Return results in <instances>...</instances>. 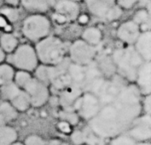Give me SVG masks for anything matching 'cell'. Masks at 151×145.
I'll return each instance as SVG.
<instances>
[{
    "label": "cell",
    "mask_w": 151,
    "mask_h": 145,
    "mask_svg": "<svg viewBox=\"0 0 151 145\" xmlns=\"http://www.w3.org/2000/svg\"><path fill=\"white\" fill-rule=\"evenodd\" d=\"M141 33L139 26L130 20V21L123 22L117 29V37L123 43L126 44H134L138 36Z\"/></svg>",
    "instance_id": "cell-15"
},
{
    "label": "cell",
    "mask_w": 151,
    "mask_h": 145,
    "mask_svg": "<svg viewBox=\"0 0 151 145\" xmlns=\"http://www.w3.org/2000/svg\"><path fill=\"white\" fill-rule=\"evenodd\" d=\"M32 79L31 74L26 71H18L14 75V83L19 86L20 88H23L25 85Z\"/></svg>",
    "instance_id": "cell-32"
},
{
    "label": "cell",
    "mask_w": 151,
    "mask_h": 145,
    "mask_svg": "<svg viewBox=\"0 0 151 145\" xmlns=\"http://www.w3.org/2000/svg\"><path fill=\"white\" fill-rule=\"evenodd\" d=\"M20 90L21 88L14 82H10L0 86V95H1L3 100L6 101H11L15 96L18 95Z\"/></svg>",
    "instance_id": "cell-25"
},
{
    "label": "cell",
    "mask_w": 151,
    "mask_h": 145,
    "mask_svg": "<svg viewBox=\"0 0 151 145\" xmlns=\"http://www.w3.org/2000/svg\"><path fill=\"white\" fill-rule=\"evenodd\" d=\"M24 145H46L45 141L38 135H29L25 140Z\"/></svg>",
    "instance_id": "cell-35"
},
{
    "label": "cell",
    "mask_w": 151,
    "mask_h": 145,
    "mask_svg": "<svg viewBox=\"0 0 151 145\" xmlns=\"http://www.w3.org/2000/svg\"><path fill=\"white\" fill-rule=\"evenodd\" d=\"M128 135L134 141L145 142L151 138V116L149 114L139 115L130 125Z\"/></svg>",
    "instance_id": "cell-11"
},
{
    "label": "cell",
    "mask_w": 151,
    "mask_h": 145,
    "mask_svg": "<svg viewBox=\"0 0 151 145\" xmlns=\"http://www.w3.org/2000/svg\"><path fill=\"white\" fill-rule=\"evenodd\" d=\"M143 110H144L145 114L151 113V95H145L144 100H143Z\"/></svg>",
    "instance_id": "cell-37"
},
{
    "label": "cell",
    "mask_w": 151,
    "mask_h": 145,
    "mask_svg": "<svg viewBox=\"0 0 151 145\" xmlns=\"http://www.w3.org/2000/svg\"><path fill=\"white\" fill-rule=\"evenodd\" d=\"M136 141H134L129 135H119L112 138L111 145H135Z\"/></svg>",
    "instance_id": "cell-33"
},
{
    "label": "cell",
    "mask_w": 151,
    "mask_h": 145,
    "mask_svg": "<svg viewBox=\"0 0 151 145\" xmlns=\"http://www.w3.org/2000/svg\"><path fill=\"white\" fill-rule=\"evenodd\" d=\"M78 20H79V22L81 23V24H87L89 21V18H88V16L85 14H82V15H79L78 16Z\"/></svg>",
    "instance_id": "cell-40"
},
{
    "label": "cell",
    "mask_w": 151,
    "mask_h": 145,
    "mask_svg": "<svg viewBox=\"0 0 151 145\" xmlns=\"http://www.w3.org/2000/svg\"><path fill=\"white\" fill-rule=\"evenodd\" d=\"M22 90H24L29 95L31 105L34 108H40L49 100L50 95L47 85L38 81L37 79L32 78Z\"/></svg>",
    "instance_id": "cell-10"
},
{
    "label": "cell",
    "mask_w": 151,
    "mask_h": 145,
    "mask_svg": "<svg viewBox=\"0 0 151 145\" xmlns=\"http://www.w3.org/2000/svg\"><path fill=\"white\" fill-rule=\"evenodd\" d=\"M81 95H82V88L75 83H71L68 88L62 91L59 98V103L65 110L74 111L73 104L79 96H81Z\"/></svg>",
    "instance_id": "cell-16"
},
{
    "label": "cell",
    "mask_w": 151,
    "mask_h": 145,
    "mask_svg": "<svg viewBox=\"0 0 151 145\" xmlns=\"http://www.w3.org/2000/svg\"><path fill=\"white\" fill-rule=\"evenodd\" d=\"M58 116H59L60 120L66 121V122H68L71 126L76 125L79 121V115L77 114L76 111L65 110V109H63L62 111H60L59 112Z\"/></svg>",
    "instance_id": "cell-31"
},
{
    "label": "cell",
    "mask_w": 151,
    "mask_h": 145,
    "mask_svg": "<svg viewBox=\"0 0 151 145\" xmlns=\"http://www.w3.org/2000/svg\"><path fill=\"white\" fill-rule=\"evenodd\" d=\"M137 88L143 95H150L151 93V63L143 62L138 68L136 73Z\"/></svg>",
    "instance_id": "cell-14"
},
{
    "label": "cell",
    "mask_w": 151,
    "mask_h": 145,
    "mask_svg": "<svg viewBox=\"0 0 151 145\" xmlns=\"http://www.w3.org/2000/svg\"><path fill=\"white\" fill-rule=\"evenodd\" d=\"M17 140V131L11 126L0 127V145H11Z\"/></svg>",
    "instance_id": "cell-23"
},
{
    "label": "cell",
    "mask_w": 151,
    "mask_h": 145,
    "mask_svg": "<svg viewBox=\"0 0 151 145\" xmlns=\"http://www.w3.org/2000/svg\"><path fill=\"white\" fill-rule=\"evenodd\" d=\"M11 145H24V144L21 143V142H14V143H12Z\"/></svg>",
    "instance_id": "cell-46"
},
{
    "label": "cell",
    "mask_w": 151,
    "mask_h": 145,
    "mask_svg": "<svg viewBox=\"0 0 151 145\" xmlns=\"http://www.w3.org/2000/svg\"><path fill=\"white\" fill-rule=\"evenodd\" d=\"M102 39V33L97 27H88L83 31L82 40L88 43L89 45L97 46L101 42Z\"/></svg>",
    "instance_id": "cell-22"
},
{
    "label": "cell",
    "mask_w": 151,
    "mask_h": 145,
    "mask_svg": "<svg viewBox=\"0 0 151 145\" xmlns=\"http://www.w3.org/2000/svg\"><path fill=\"white\" fill-rule=\"evenodd\" d=\"M56 0H20V3L27 11L34 13H44L53 8Z\"/></svg>",
    "instance_id": "cell-18"
},
{
    "label": "cell",
    "mask_w": 151,
    "mask_h": 145,
    "mask_svg": "<svg viewBox=\"0 0 151 145\" xmlns=\"http://www.w3.org/2000/svg\"><path fill=\"white\" fill-rule=\"evenodd\" d=\"M52 18L57 24H66L73 22L78 18L80 6L78 2L72 0H58L55 2Z\"/></svg>",
    "instance_id": "cell-7"
},
{
    "label": "cell",
    "mask_w": 151,
    "mask_h": 145,
    "mask_svg": "<svg viewBox=\"0 0 151 145\" xmlns=\"http://www.w3.org/2000/svg\"><path fill=\"white\" fill-rule=\"evenodd\" d=\"M83 145H84V144H83Z\"/></svg>",
    "instance_id": "cell-50"
},
{
    "label": "cell",
    "mask_w": 151,
    "mask_h": 145,
    "mask_svg": "<svg viewBox=\"0 0 151 145\" xmlns=\"http://www.w3.org/2000/svg\"><path fill=\"white\" fill-rule=\"evenodd\" d=\"M11 104L14 106V108L16 109L17 111H26L28 108L31 106V101H30V98L29 95H27V93L24 90H20L15 98L12 100Z\"/></svg>",
    "instance_id": "cell-20"
},
{
    "label": "cell",
    "mask_w": 151,
    "mask_h": 145,
    "mask_svg": "<svg viewBox=\"0 0 151 145\" xmlns=\"http://www.w3.org/2000/svg\"><path fill=\"white\" fill-rule=\"evenodd\" d=\"M139 90L135 86H124L111 103L102 105L88 127L101 138H113L130 127L141 112Z\"/></svg>",
    "instance_id": "cell-1"
},
{
    "label": "cell",
    "mask_w": 151,
    "mask_h": 145,
    "mask_svg": "<svg viewBox=\"0 0 151 145\" xmlns=\"http://www.w3.org/2000/svg\"><path fill=\"white\" fill-rule=\"evenodd\" d=\"M67 68L68 65H65L64 61L59 65L55 66L39 65L35 69V76L38 81L47 85V83H51V82L61 74L67 72Z\"/></svg>",
    "instance_id": "cell-12"
},
{
    "label": "cell",
    "mask_w": 151,
    "mask_h": 145,
    "mask_svg": "<svg viewBox=\"0 0 151 145\" xmlns=\"http://www.w3.org/2000/svg\"><path fill=\"white\" fill-rule=\"evenodd\" d=\"M116 4L121 9H130L138 2V0H115Z\"/></svg>",
    "instance_id": "cell-36"
},
{
    "label": "cell",
    "mask_w": 151,
    "mask_h": 145,
    "mask_svg": "<svg viewBox=\"0 0 151 145\" xmlns=\"http://www.w3.org/2000/svg\"><path fill=\"white\" fill-rule=\"evenodd\" d=\"M58 129L62 132V133H70L71 132V125L66 121L61 120L59 123L57 124Z\"/></svg>",
    "instance_id": "cell-38"
},
{
    "label": "cell",
    "mask_w": 151,
    "mask_h": 145,
    "mask_svg": "<svg viewBox=\"0 0 151 145\" xmlns=\"http://www.w3.org/2000/svg\"><path fill=\"white\" fill-rule=\"evenodd\" d=\"M123 86H124L123 83L116 80L104 81L100 90L98 91V93L96 95L99 101H100L101 106L113 101Z\"/></svg>",
    "instance_id": "cell-13"
},
{
    "label": "cell",
    "mask_w": 151,
    "mask_h": 145,
    "mask_svg": "<svg viewBox=\"0 0 151 145\" xmlns=\"http://www.w3.org/2000/svg\"><path fill=\"white\" fill-rule=\"evenodd\" d=\"M60 145H70V144H68L67 142H63V143H61Z\"/></svg>",
    "instance_id": "cell-47"
},
{
    "label": "cell",
    "mask_w": 151,
    "mask_h": 145,
    "mask_svg": "<svg viewBox=\"0 0 151 145\" xmlns=\"http://www.w3.org/2000/svg\"><path fill=\"white\" fill-rule=\"evenodd\" d=\"M112 59L118 69V72L130 82L135 81L138 68L144 62L136 50L132 47L116 50Z\"/></svg>",
    "instance_id": "cell-3"
},
{
    "label": "cell",
    "mask_w": 151,
    "mask_h": 145,
    "mask_svg": "<svg viewBox=\"0 0 151 145\" xmlns=\"http://www.w3.org/2000/svg\"><path fill=\"white\" fill-rule=\"evenodd\" d=\"M71 83H72V81H71L70 76L68 75L67 72L61 74V75H59L57 78H55L54 80L51 82V85L53 86V88L58 91L65 90V88H68Z\"/></svg>",
    "instance_id": "cell-28"
},
{
    "label": "cell",
    "mask_w": 151,
    "mask_h": 145,
    "mask_svg": "<svg viewBox=\"0 0 151 145\" xmlns=\"http://www.w3.org/2000/svg\"><path fill=\"white\" fill-rule=\"evenodd\" d=\"M135 145H151L148 141H145V142H138Z\"/></svg>",
    "instance_id": "cell-45"
},
{
    "label": "cell",
    "mask_w": 151,
    "mask_h": 145,
    "mask_svg": "<svg viewBox=\"0 0 151 145\" xmlns=\"http://www.w3.org/2000/svg\"><path fill=\"white\" fill-rule=\"evenodd\" d=\"M101 108L98 98L92 93L87 91L79 96L73 104V109L80 117L90 120L96 115Z\"/></svg>",
    "instance_id": "cell-8"
},
{
    "label": "cell",
    "mask_w": 151,
    "mask_h": 145,
    "mask_svg": "<svg viewBox=\"0 0 151 145\" xmlns=\"http://www.w3.org/2000/svg\"><path fill=\"white\" fill-rule=\"evenodd\" d=\"M49 145H60L61 142L59 140H57V139H52V140L49 141Z\"/></svg>",
    "instance_id": "cell-43"
},
{
    "label": "cell",
    "mask_w": 151,
    "mask_h": 145,
    "mask_svg": "<svg viewBox=\"0 0 151 145\" xmlns=\"http://www.w3.org/2000/svg\"><path fill=\"white\" fill-rule=\"evenodd\" d=\"M0 114L6 121H11L17 117V110L14 108L11 103L5 100L0 103Z\"/></svg>",
    "instance_id": "cell-27"
},
{
    "label": "cell",
    "mask_w": 151,
    "mask_h": 145,
    "mask_svg": "<svg viewBox=\"0 0 151 145\" xmlns=\"http://www.w3.org/2000/svg\"><path fill=\"white\" fill-rule=\"evenodd\" d=\"M72 1H75V2H78V1H81V0H72Z\"/></svg>",
    "instance_id": "cell-48"
},
{
    "label": "cell",
    "mask_w": 151,
    "mask_h": 145,
    "mask_svg": "<svg viewBox=\"0 0 151 145\" xmlns=\"http://www.w3.org/2000/svg\"><path fill=\"white\" fill-rule=\"evenodd\" d=\"M134 49L139 54L144 62L151 61V32L144 31L141 32L135 41Z\"/></svg>",
    "instance_id": "cell-17"
},
{
    "label": "cell",
    "mask_w": 151,
    "mask_h": 145,
    "mask_svg": "<svg viewBox=\"0 0 151 145\" xmlns=\"http://www.w3.org/2000/svg\"><path fill=\"white\" fill-rule=\"evenodd\" d=\"M70 60L74 64L87 66L93 62L96 56V49L94 46L81 40H76L69 48Z\"/></svg>",
    "instance_id": "cell-9"
},
{
    "label": "cell",
    "mask_w": 151,
    "mask_h": 145,
    "mask_svg": "<svg viewBox=\"0 0 151 145\" xmlns=\"http://www.w3.org/2000/svg\"><path fill=\"white\" fill-rule=\"evenodd\" d=\"M89 12L96 18L115 21L122 15V9L115 0H84Z\"/></svg>",
    "instance_id": "cell-5"
},
{
    "label": "cell",
    "mask_w": 151,
    "mask_h": 145,
    "mask_svg": "<svg viewBox=\"0 0 151 145\" xmlns=\"http://www.w3.org/2000/svg\"><path fill=\"white\" fill-rule=\"evenodd\" d=\"M5 54H6V53L0 48V64H2V62L5 60Z\"/></svg>",
    "instance_id": "cell-42"
},
{
    "label": "cell",
    "mask_w": 151,
    "mask_h": 145,
    "mask_svg": "<svg viewBox=\"0 0 151 145\" xmlns=\"http://www.w3.org/2000/svg\"><path fill=\"white\" fill-rule=\"evenodd\" d=\"M14 75V69L9 64H0V86L13 82Z\"/></svg>",
    "instance_id": "cell-26"
},
{
    "label": "cell",
    "mask_w": 151,
    "mask_h": 145,
    "mask_svg": "<svg viewBox=\"0 0 151 145\" xmlns=\"http://www.w3.org/2000/svg\"><path fill=\"white\" fill-rule=\"evenodd\" d=\"M38 61L42 65L55 66L65 61V45L60 38L49 36L43 38L34 48Z\"/></svg>",
    "instance_id": "cell-2"
},
{
    "label": "cell",
    "mask_w": 151,
    "mask_h": 145,
    "mask_svg": "<svg viewBox=\"0 0 151 145\" xmlns=\"http://www.w3.org/2000/svg\"><path fill=\"white\" fill-rule=\"evenodd\" d=\"M5 2H6V3L9 5V6L16 7L17 5L20 3V0H5Z\"/></svg>",
    "instance_id": "cell-41"
},
{
    "label": "cell",
    "mask_w": 151,
    "mask_h": 145,
    "mask_svg": "<svg viewBox=\"0 0 151 145\" xmlns=\"http://www.w3.org/2000/svg\"><path fill=\"white\" fill-rule=\"evenodd\" d=\"M38 62L35 49L28 44L17 46L12 55V64L20 71L32 72L37 68Z\"/></svg>",
    "instance_id": "cell-6"
},
{
    "label": "cell",
    "mask_w": 151,
    "mask_h": 145,
    "mask_svg": "<svg viewBox=\"0 0 151 145\" xmlns=\"http://www.w3.org/2000/svg\"><path fill=\"white\" fill-rule=\"evenodd\" d=\"M83 132L85 134L86 145H104L105 143L104 138H101L100 136L96 135L89 127H86V129H84Z\"/></svg>",
    "instance_id": "cell-30"
},
{
    "label": "cell",
    "mask_w": 151,
    "mask_h": 145,
    "mask_svg": "<svg viewBox=\"0 0 151 145\" xmlns=\"http://www.w3.org/2000/svg\"><path fill=\"white\" fill-rule=\"evenodd\" d=\"M51 24L49 19L39 13L29 15L22 23V33L30 41H40L50 33Z\"/></svg>",
    "instance_id": "cell-4"
},
{
    "label": "cell",
    "mask_w": 151,
    "mask_h": 145,
    "mask_svg": "<svg viewBox=\"0 0 151 145\" xmlns=\"http://www.w3.org/2000/svg\"><path fill=\"white\" fill-rule=\"evenodd\" d=\"M0 2H1V0H0Z\"/></svg>",
    "instance_id": "cell-49"
},
{
    "label": "cell",
    "mask_w": 151,
    "mask_h": 145,
    "mask_svg": "<svg viewBox=\"0 0 151 145\" xmlns=\"http://www.w3.org/2000/svg\"><path fill=\"white\" fill-rule=\"evenodd\" d=\"M5 123H6V120H5L3 116H2L1 114H0V127H1V126H4V125H6V124H5Z\"/></svg>",
    "instance_id": "cell-44"
},
{
    "label": "cell",
    "mask_w": 151,
    "mask_h": 145,
    "mask_svg": "<svg viewBox=\"0 0 151 145\" xmlns=\"http://www.w3.org/2000/svg\"><path fill=\"white\" fill-rule=\"evenodd\" d=\"M134 23L139 26L140 30H143L144 31H149L150 28V14H149V10L143 8L139 11H137L136 13L134 14V17H133L132 20Z\"/></svg>",
    "instance_id": "cell-24"
},
{
    "label": "cell",
    "mask_w": 151,
    "mask_h": 145,
    "mask_svg": "<svg viewBox=\"0 0 151 145\" xmlns=\"http://www.w3.org/2000/svg\"><path fill=\"white\" fill-rule=\"evenodd\" d=\"M10 23L7 21L6 19L4 18L2 15H0V29L1 30H4V28L7 26V25H9Z\"/></svg>",
    "instance_id": "cell-39"
},
{
    "label": "cell",
    "mask_w": 151,
    "mask_h": 145,
    "mask_svg": "<svg viewBox=\"0 0 151 145\" xmlns=\"http://www.w3.org/2000/svg\"><path fill=\"white\" fill-rule=\"evenodd\" d=\"M0 15H2L9 23H14L19 18V11L13 6H4L0 9Z\"/></svg>",
    "instance_id": "cell-29"
},
{
    "label": "cell",
    "mask_w": 151,
    "mask_h": 145,
    "mask_svg": "<svg viewBox=\"0 0 151 145\" xmlns=\"http://www.w3.org/2000/svg\"><path fill=\"white\" fill-rule=\"evenodd\" d=\"M67 73L70 76L72 83H75L83 88L84 82L86 79V66L78 65V64H69Z\"/></svg>",
    "instance_id": "cell-19"
},
{
    "label": "cell",
    "mask_w": 151,
    "mask_h": 145,
    "mask_svg": "<svg viewBox=\"0 0 151 145\" xmlns=\"http://www.w3.org/2000/svg\"><path fill=\"white\" fill-rule=\"evenodd\" d=\"M18 46V40L11 33H4L0 36V48L5 53H13Z\"/></svg>",
    "instance_id": "cell-21"
},
{
    "label": "cell",
    "mask_w": 151,
    "mask_h": 145,
    "mask_svg": "<svg viewBox=\"0 0 151 145\" xmlns=\"http://www.w3.org/2000/svg\"><path fill=\"white\" fill-rule=\"evenodd\" d=\"M70 138H71L72 143L75 144V145L85 144V134H84V132L81 131V130L73 131L72 133H71Z\"/></svg>",
    "instance_id": "cell-34"
}]
</instances>
